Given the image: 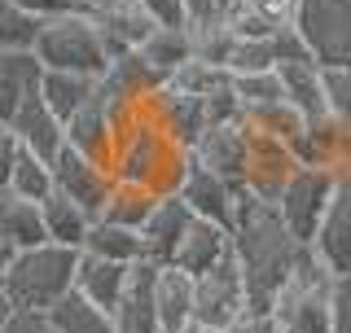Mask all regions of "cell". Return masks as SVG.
Segmentation results:
<instances>
[{"label": "cell", "instance_id": "f546056e", "mask_svg": "<svg viewBox=\"0 0 351 333\" xmlns=\"http://www.w3.org/2000/svg\"><path fill=\"white\" fill-rule=\"evenodd\" d=\"M44 316H49L53 333H114V325H110V312L93 307L88 298H80L75 290L62 294Z\"/></svg>", "mask_w": 351, "mask_h": 333}, {"label": "cell", "instance_id": "7bdbcfd3", "mask_svg": "<svg viewBox=\"0 0 351 333\" xmlns=\"http://www.w3.org/2000/svg\"><path fill=\"white\" fill-rule=\"evenodd\" d=\"M18 9H27L36 22L44 18H58V14H71V9H80V0H14Z\"/></svg>", "mask_w": 351, "mask_h": 333}, {"label": "cell", "instance_id": "9c48e42d", "mask_svg": "<svg viewBox=\"0 0 351 333\" xmlns=\"http://www.w3.org/2000/svg\"><path fill=\"white\" fill-rule=\"evenodd\" d=\"M49 171H53V188H58L62 197H71V202L80 206L88 219H97V210H101L110 184H114L110 166L106 162H93L88 153L71 149V145H62L49 158Z\"/></svg>", "mask_w": 351, "mask_h": 333}, {"label": "cell", "instance_id": "5bb4252c", "mask_svg": "<svg viewBox=\"0 0 351 333\" xmlns=\"http://www.w3.org/2000/svg\"><path fill=\"white\" fill-rule=\"evenodd\" d=\"M176 197L189 206V215H193V219H206V224L228 228V224H233V210H237L241 188L224 184L219 175H211L206 166H197V162L189 158V171H184L180 193H176Z\"/></svg>", "mask_w": 351, "mask_h": 333}, {"label": "cell", "instance_id": "7c38bea8", "mask_svg": "<svg viewBox=\"0 0 351 333\" xmlns=\"http://www.w3.org/2000/svg\"><path fill=\"white\" fill-rule=\"evenodd\" d=\"M307 250H312V259L329 276H351V193L334 188L325 215L316 219V232L307 241Z\"/></svg>", "mask_w": 351, "mask_h": 333}, {"label": "cell", "instance_id": "d4e9b609", "mask_svg": "<svg viewBox=\"0 0 351 333\" xmlns=\"http://www.w3.org/2000/svg\"><path fill=\"white\" fill-rule=\"evenodd\" d=\"M40 224H44V241L80 250V241H84V232H88L93 219H88L84 210L71 202V197H62L58 188H53V193L40 197Z\"/></svg>", "mask_w": 351, "mask_h": 333}, {"label": "cell", "instance_id": "f907efd6", "mask_svg": "<svg viewBox=\"0 0 351 333\" xmlns=\"http://www.w3.org/2000/svg\"><path fill=\"white\" fill-rule=\"evenodd\" d=\"M228 5H233V0H215V14H219V9H228Z\"/></svg>", "mask_w": 351, "mask_h": 333}, {"label": "cell", "instance_id": "e0dca14e", "mask_svg": "<svg viewBox=\"0 0 351 333\" xmlns=\"http://www.w3.org/2000/svg\"><path fill=\"white\" fill-rule=\"evenodd\" d=\"M189 224H193V215H189V206H184L180 197H158L154 210H149V219L141 224V254H145V263L167 268Z\"/></svg>", "mask_w": 351, "mask_h": 333}, {"label": "cell", "instance_id": "8992f818", "mask_svg": "<svg viewBox=\"0 0 351 333\" xmlns=\"http://www.w3.org/2000/svg\"><path fill=\"white\" fill-rule=\"evenodd\" d=\"M290 27L316 66H351V0H299Z\"/></svg>", "mask_w": 351, "mask_h": 333}, {"label": "cell", "instance_id": "8fae6325", "mask_svg": "<svg viewBox=\"0 0 351 333\" xmlns=\"http://www.w3.org/2000/svg\"><path fill=\"white\" fill-rule=\"evenodd\" d=\"M294 166H299V162H294V153H290L285 140L263 136V132H250V136H246V175H241V193H250L255 202L272 206Z\"/></svg>", "mask_w": 351, "mask_h": 333}, {"label": "cell", "instance_id": "484cf974", "mask_svg": "<svg viewBox=\"0 0 351 333\" xmlns=\"http://www.w3.org/2000/svg\"><path fill=\"white\" fill-rule=\"evenodd\" d=\"M136 53L145 58V66L158 79H167L176 66L193 62V36H189V27H154Z\"/></svg>", "mask_w": 351, "mask_h": 333}, {"label": "cell", "instance_id": "52a82bcc", "mask_svg": "<svg viewBox=\"0 0 351 333\" xmlns=\"http://www.w3.org/2000/svg\"><path fill=\"white\" fill-rule=\"evenodd\" d=\"M329 197H334V175H329L325 166H294L290 180L281 184L272 210H277V219L285 224V232L307 246L312 232H316V219H321L325 206H329Z\"/></svg>", "mask_w": 351, "mask_h": 333}, {"label": "cell", "instance_id": "ac0fdd59", "mask_svg": "<svg viewBox=\"0 0 351 333\" xmlns=\"http://www.w3.org/2000/svg\"><path fill=\"white\" fill-rule=\"evenodd\" d=\"M9 132H14V140H18V149H27V153H36V158L49 162L53 153H58L66 145V132H62V119H53V110L40 101L36 92L27 97L18 110H14V119L5 123Z\"/></svg>", "mask_w": 351, "mask_h": 333}, {"label": "cell", "instance_id": "d590c367", "mask_svg": "<svg viewBox=\"0 0 351 333\" xmlns=\"http://www.w3.org/2000/svg\"><path fill=\"white\" fill-rule=\"evenodd\" d=\"M321 101L329 119L351 127V66H321Z\"/></svg>", "mask_w": 351, "mask_h": 333}, {"label": "cell", "instance_id": "5b68a950", "mask_svg": "<svg viewBox=\"0 0 351 333\" xmlns=\"http://www.w3.org/2000/svg\"><path fill=\"white\" fill-rule=\"evenodd\" d=\"M329 285H334V276L312 259V250L299 246L294 268L268 312L272 329L277 333H329Z\"/></svg>", "mask_w": 351, "mask_h": 333}, {"label": "cell", "instance_id": "681fc988", "mask_svg": "<svg viewBox=\"0 0 351 333\" xmlns=\"http://www.w3.org/2000/svg\"><path fill=\"white\" fill-rule=\"evenodd\" d=\"M97 5H101V0H80V9H97Z\"/></svg>", "mask_w": 351, "mask_h": 333}, {"label": "cell", "instance_id": "7402d4cb", "mask_svg": "<svg viewBox=\"0 0 351 333\" xmlns=\"http://www.w3.org/2000/svg\"><path fill=\"white\" fill-rule=\"evenodd\" d=\"M154 303H158V329L180 333L193 320V276L180 272V268H158Z\"/></svg>", "mask_w": 351, "mask_h": 333}, {"label": "cell", "instance_id": "f35d334b", "mask_svg": "<svg viewBox=\"0 0 351 333\" xmlns=\"http://www.w3.org/2000/svg\"><path fill=\"white\" fill-rule=\"evenodd\" d=\"M329 333H351V276H334L329 285Z\"/></svg>", "mask_w": 351, "mask_h": 333}, {"label": "cell", "instance_id": "ee69618b", "mask_svg": "<svg viewBox=\"0 0 351 333\" xmlns=\"http://www.w3.org/2000/svg\"><path fill=\"white\" fill-rule=\"evenodd\" d=\"M14 153H18L14 132H9V127H0V188L9 184V162H14Z\"/></svg>", "mask_w": 351, "mask_h": 333}, {"label": "cell", "instance_id": "b9f144b4", "mask_svg": "<svg viewBox=\"0 0 351 333\" xmlns=\"http://www.w3.org/2000/svg\"><path fill=\"white\" fill-rule=\"evenodd\" d=\"M0 333H53V325L44 312H9Z\"/></svg>", "mask_w": 351, "mask_h": 333}, {"label": "cell", "instance_id": "2e32d148", "mask_svg": "<svg viewBox=\"0 0 351 333\" xmlns=\"http://www.w3.org/2000/svg\"><path fill=\"white\" fill-rule=\"evenodd\" d=\"M97 22V31H101V40H106V53L110 58H119V53H132V49H141L145 44V36L158 22H154L145 9L136 5V0H101L97 9H88Z\"/></svg>", "mask_w": 351, "mask_h": 333}, {"label": "cell", "instance_id": "8d00e7d4", "mask_svg": "<svg viewBox=\"0 0 351 333\" xmlns=\"http://www.w3.org/2000/svg\"><path fill=\"white\" fill-rule=\"evenodd\" d=\"M228 88L241 101V110L250 106H268V101H281V84H277V71H259V75H228Z\"/></svg>", "mask_w": 351, "mask_h": 333}, {"label": "cell", "instance_id": "4316f807", "mask_svg": "<svg viewBox=\"0 0 351 333\" xmlns=\"http://www.w3.org/2000/svg\"><path fill=\"white\" fill-rule=\"evenodd\" d=\"M97 79H88V75H66V71H40V84H36V97L44 106L53 110V119H71L75 110H80L88 97H93Z\"/></svg>", "mask_w": 351, "mask_h": 333}, {"label": "cell", "instance_id": "f1b7e54d", "mask_svg": "<svg viewBox=\"0 0 351 333\" xmlns=\"http://www.w3.org/2000/svg\"><path fill=\"white\" fill-rule=\"evenodd\" d=\"M80 250L84 254H97V259H110V263H136V259H145V254H141V232L106 224V219H93V224H88Z\"/></svg>", "mask_w": 351, "mask_h": 333}, {"label": "cell", "instance_id": "cb8c5ba5", "mask_svg": "<svg viewBox=\"0 0 351 333\" xmlns=\"http://www.w3.org/2000/svg\"><path fill=\"white\" fill-rule=\"evenodd\" d=\"M40 62L36 53H0V127L14 119V110L36 92Z\"/></svg>", "mask_w": 351, "mask_h": 333}, {"label": "cell", "instance_id": "6da1fadb", "mask_svg": "<svg viewBox=\"0 0 351 333\" xmlns=\"http://www.w3.org/2000/svg\"><path fill=\"white\" fill-rule=\"evenodd\" d=\"M303 241H294L277 210L268 202H255L250 193L237 197L233 224H228V254H233L241 272V290H246V320H259L272 312L285 276L294 268V254Z\"/></svg>", "mask_w": 351, "mask_h": 333}, {"label": "cell", "instance_id": "9a60e30c", "mask_svg": "<svg viewBox=\"0 0 351 333\" xmlns=\"http://www.w3.org/2000/svg\"><path fill=\"white\" fill-rule=\"evenodd\" d=\"M154 281H158V268L145 259L132 263L128 272V290L110 312V325L114 333H162L158 329V303H154Z\"/></svg>", "mask_w": 351, "mask_h": 333}, {"label": "cell", "instance_id": "ab89813d", "mask_svg": "<svg viewBox=\"0 0 351 333\" xmlns=\"http://www.w3.org/2000/svg\"><path fill=\"white\" fill-rule=\"evenodd\" d=\"M219 123H241V101L233 97V88H219L215 97H206V127Z\"/></svg>", "mask_w": 351, "mask_h": 333}, {"label": "cell", "instance_id": "bcb514c9", "mask_svg": "<svg viewBox=\"0 0 351 333\" xmlns=\"http://www.w3.org/2000/svg\"><path fill=\"white\" fill-rule=\"evenodd\" d=\"M241 333H277V329H272L268 316H259V320H246V325H241Z\"/></svg>", "mask_w": 351, "mask_h": 333}, {"label": "cell", "instance_id": "d6a6232c", "mask_svg": "<svg viewBox=\"0 0 351 333\" xmlns=\"http://www.w3.org/2000/svg\"><path fill=\"white\" fill-rule=\"evenodd\" d=\"M5 188H14L18 197H27V202H40L44 193H53V171H49V162L36 158V153H27V149H18L14 162H9V184H5Z\"/></svg>", "mask_w": 351, "mask_h": 333}, {"label": "cell", "instance_id": "ba28073f", "mask_svg": "<svg viewBox=\"0 0 351 333\" xmlns=\"http://www.w3.org/2000/svg\"><path fill=\"white\" fill-rule=\"evenodd\" d=\"M193 320L206 329H237L246 320V290L233 254H224L211 272L193 276Z\"/></svg>", "mask_w": 351, "mask_h": 333}, {"label": "cell", "instance_id": "3957f363", "mask_svg": "<svg viewBox=\"0 0 351 333\" xmlns=\"http://www.w3.org/2000/svg\"><path fill=\"white\" fill-rule=\"evenodd\" d=\"M75 259H80V250L53 246V241H40V246H27V250H9L5 268H0V294H5V303L14 312H49L62 294H71Z\"/></svg>", "mask_w": 351, "mask_h": 333}, {"label": "cell", "instance_id": "d6986e66", "mask_svg": "<svg viewBox=\"0 0 351 333\" xmlns=\"http://www.w3.org/2000/svg\"><path fill=\"white\" fill-rule=\"evenodd\" d=\"M128 272H132V263H110V259H97V254L80 250L71 290L80 298H88L93 307H101V312H114V303L128 290Z\"/></svg>", "mask_w": 351, "mask_h": 333}, {"label": "cell", "instance_id": "1f68e13d", "mask_svg": "<svg viewBox=\"0 0 351 333\" xmlns=\"http://www.w3.org/2000/svg\"><path fill=\"white\" fill-rule=\"evenodd\" d=\"M189 36H193V62H211L228 71V58L237 49V36L228 31L224 18H206V22H189Z\"/></svg>", "mask_w": 351, "mask_h": 333}, {"label": "cell", "instance_id": "f6af8a7d", "mask_svg": "<svg viewBox=\"0 0 351 333\" xmlns=\"http://www.w3.org/2000/svg\"><path fill=\"white\" fill-rule=\"evenodd\" d=\"M184 14H189V22H206L215 18V0H184Z\"/></svg>", "mask_w": 351, "mask_h": 333}, {"label": "cell", "instance_id": "c3c4849f", "mask_svg": "<svg viewBox=\"0 0 351 333\" xmlns=\"http://www.w3.org/2000/svg\"><path fill=\"white\" fill-rule=\"evenodd\" d=\"M5 259H9V246H5V241H0V268H5Z\"/></svg>", "mask_w": 351, "mask_h": 333}, {"label": "cell", "instance_id": "ffe728a7", "mask_svg": "<svg viewBox=\"0 0 351 333\" xmlns=\"http://www.w3.org/2000/svg\"><path fill=\"white\" fill-rule=\"evenodd\" d=\"M224 254H228V228L206 224V219H193V224L184 228V237H180V246H176L167 268H180V272H189V276H202V272H211Z\"/></svg>", "mask_w": 351, "mask_h": 333}, {"label": "cell", "instance_id": "4fadbf2b", "mask_svg": "<svg viewBox=\"0 0 351 333\" xmlns=\"http://www.w3.org/2000/svg\"><path fill=\"white\" fill-rule=\"evenodd\" d=\"M246 123H219V127H206L197 136V145L189 149V158L197 166H206L211 175H219L224 184L241 188V175H246Z\"/></svg>", "mask_w": 351, "mask_h": 333}, {"label": "cell", "instance_id": "e575fe53", "mask_svg": "<svg viewBox=\"0 0 351 333\" xmlns=\"http://www.w3.org/2000/svg\"><path fill=\"white\" fill-rule=\"evenodd\" d=\"M36 31L40 22L27 9H18L14 0H0V53H31Z\"/></svg>", "mask_w": 351, "mask_h": 333}, {"label": "cell", "instance_id": "83f0119b", "mask_svg": "<svg viewBox=\"0 0 351 333\" xmlns=\"http://www.w3.org/2000/svg\"><path fill=\"white\" fill-rule=\"evenodd\" d=\"M154 202H158V197H154L149 188L114 180V184H110V193H106V202H101V210H97V219H106V224H119V228L141 232V224L149 219Z\"/></svg>", "mask_w": 351, "mask_h": 333}, {"label": "cell", "instance_id": "7dc6e473", "mask_svg": "<svg viewBox=\"0 0 351 333\" xmlns=\"http://www.w3.org/2000/svg\"><path fill=\"white\" fill-rule=\"evenodd\" d=\"M9 312H14V307H9V303H5V294H0V325H5V316H9Z\"/></svg>", "mask_w": 351, "mask_h": 333}, {"label": "cell", "instance_id": "836d02e7", "mask_svg": "<svg viewBox=\"0 0 351 333\" xmlns=\"http://www.w3.org/2000/svg\"><path fill=\"white\" fill-rule=\"evenodd\" d=\"M162 84L176 88V92H189V97H202L206 101L219 88H228V71L224 66H211V62H184V66H176Z\"/></svg>", "mask_w": 351, "mask_h": 333}, {"label": "cell", "instance_id": "4dcf8cb0", "mask_svg": "<svg viewBox=\"0 0 351 333\" xmlns=\"http://www.w3.org/2000/svg\"><path fill=\"white\" fill-rule=\"evenodd\" d=\"M241 123H246L250 132H263V136H277V140H285V145H290V140L303 132L307 119H303L294 106H285V101H268V106L241 110Z\"/></svg>", "mask_w": 351, "mask_h": 333}, {"label": "cell", "instance_id": "277c9868", "mask_svg": "<svg viewBox=\"0 0 351 333\" xmlns=\"http://www.w3.org/2000/svg\"><path fill=\"white\" fill-rule=\"evenodd\" d=\"M31 53H36L40 71H66V75H88V79H97L110 62L106 40H101V31H97V22H93L88 9H71V14L44 18Z\"/></svg>", "mask_w": 351, "mask_h": 333}, {"label": "cell", "instance_id": "7a4b0ae2", "mask_svg": "<svg viewBox=\"0 0 351 333\" xmlns=\"http://www.w3.org/2000/svg\"><path fill=\"white\" fill-rule=\"evenodd\" d=\"M110 175L123 184H141L149 188L154 197H176L180 193V180L189 171V149H176L145 110L128 114L123 123L114 127V145H110Z\"/></svg>", "mask_w": 351, "mask_h": 333}, {"label": "cell", "instance_id": "603a6c76", "mask_svg": "<svg viewBox=\"0 0 351 333\" xmlns=\"http://www.w3.org/2000/svg\"><path fill=\"white\" fill-rule=\"evenodd\" d=\"M277 84H281V101L294 106L303 119H321L325 101H321V66L312 58L307 62H281L277 66Z\"/></svg>", "mask_w": 351, "mask_h": 333}, {"label": "cell", "instance_id": "74e56055", "mask_svg": "<svg viewBox=\"0 0 351 333\" xmlns=\"http://www.w3.org/2000/svg\"><path fill=\"white\" fill-rule=\"evenodd\" d=\"M259 71H277L272 40H237L233 58H228V75H259Z\"/></svg>", "mask_w": 351, "mask_h": 333}, {"label": "cell", "instance_id": "60d3db41", "mask_svg": "<svg viewBox=\"0 0 351 333\" xmlns=\"http://www.w3.org/2000/svg\"><path fill=\"white\" fill-rule=\"evenodd\" d=\"M145 14L158 22V27H189V14H184V0H136Z\"/></svg>", "mask_w": 351, "mask_h": 333}, {"label": "cell", "instance_id": "30bf717a", "mask_svg": "<svg viewBox=\"0 0 351 333\" xmlns=\"http://www.w3.org/2000/svg\"><path fill=\"white\" fill-rule=\"evenodd\" d=\"M141 110L154 119V127H158L176 149H193L197 136L206 132V101L202 97H189V92H176L167 84L154 88L145 101H141Z\"/></svg>", "mask_w": 351, "mask_h": 333}, {"label": "cell", "instance_id": "44dd1931", "mask_svg": "<svg viewBox=\"0 0 351 333\" xmlns=\"http://www.w3.org/2000/svg\"><path fill=\"white\" fill-rule=\"evenodd\" d=\"M62 132H66V145L88 153L93 162H106L110 158V145H114V123L106 119V110H101L97 97H88V101L62 123Z\"/></svg>", "mask_w": 351, "mask_h": 333}]
</instances>
